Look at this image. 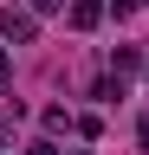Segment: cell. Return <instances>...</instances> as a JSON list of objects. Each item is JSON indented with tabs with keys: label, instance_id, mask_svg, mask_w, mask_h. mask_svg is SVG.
<instances>
[{
	"label": "cell",
	"instance_id": "cell-7",
	"mask_svg": "<svg viewBox=\"0 0 149 155\" xmlns=\"http://www.w3.org/2000/svg\"><path fill=\"white\" fill-rule=\"evenodd\" d=\"M13 84V65H7V45H0V91Z\"/></svg>",
	"mask_w": 149,
	"mask_h": 155
},
{
	"label": "cell",
	"instance_id": "cell-1",
	"mask_svg": "<svg viewBox=\"0 0 149 155\" xmlns=\"http://www.w3.org/2000/svg\"><path fill=\"white\" fill-rule=\"evenodd\" d=\"M0 39L7 45H32L39 39V13L32 7H0Z\"/></svg>",
	"mask_w": 149,
	"mask_h": 155
},
{
	"label": "cell",
	"instance_id": "cell-13",
	"mask_svg": "<svg viewBox=\"0 0 149 155\" xmlns=\"http://www.w3.org/2000/svg\"><path fill=\"white\" fill-rule=\"evenodd\" d=\"M143 7H149V0H143Z\"/></svg>",
	"mask_w": 149,
	"mask_h": 155
},
{
	"label": "cell",
	"instance_id": "cell-12",
	"mask_svg": "<svg viewBox=\"0 0 149 155\" xmlns=\"http://www.w3.org/2000/svg\"><path fill=\"white\" fill-rule=\"evenodd\" d=\"M0 155H7V149H0Z\"/></svg>",
	"mask_w": 149,
	"mask_h": 155
},
{
	"label": "cell",
	"instance_id": "cell-5",
	"mask_svg": "<svg viewBox=\"0 0 149 155\" xmlns=\"http://www.w3.org/2000/svg\"><path fill=\"white\" fill-rule=\"evenodd\" d=\"M136 7H143V0H110V13H117V19H130Z\"/></svg>",
	"mask_w": 149,
	"mask_h": 155
},
{
	"label": "cell",
	"instance_id": "cell-11",
	"mask_svg": "<svg viewBox=\"0 0 149 155\" xmlns=\"http://www.w3.org/2000/svg\"><path fill=\"white\" fill-rule=\"evenodd\" d=\"M71 155H91V149H71Z\"/></svg>",
	"mask_w": 149,
	"mask_h": 155
},
{
	"label": "cell",
	"instance_id": "cell-10",
	"mask_svg": "<svg viewBox=\"0 0 149 155\" xmlns=\"http://www.w3.org/2000/svg\"><path fill=\"white\" fill-rule=\"evenodd\" d=\"M13 116H20V110H13ZM13 116H7V110H0V136H7V123H13Z\"/></svg>",
	"mask_w": 149,
	"mask_h": 155
},
{
	"label": "cell",
	"instance_id": "cell-2",
	"mask_svg": "<svg viewBox=\"0 0 149 155\" xmlns=\"http://www.w3.org/2000/svg\"><path fill=\"white\" fill-rule=\"evenodd\" d=\"M104 13H110L104 0H71V26H78V32H91V26H97Z\"/></svg>",
	"mask_w": 149,
	"mask_h": 155
},
{
	"label": "cell",
	"instance_id": "cell-4",
	"mask_svg": "<svg viewBox=\"0 0 149 155\" xmlns=\"http://www.w3.org/2000/svg\"><path fill=\"white\" fill-rule=\"evenodd\" d=\"M46 129L59 136V129H78V116H65V104H46Z\"/></svg>",
	"mask_w": 149,
	"mask_h": 155
},
{
	"label": "cell",
	"instance_id": "cell-6",
	"mask_svg": "<svg viewBox=\"0 0 149 155\" xmlns=\"http://www.w3.org/2000/svg\"><path fill=\"white\" fill-rule=\"evenodd\" d=\"M26 155H59V142H46V136H39V142H26Z\"/></svg>",
	"mask_w": 149,
	"mask_h": 155
},
{
	"label": "cell",
	"instance_id": "cell-9",
	"mask_svg": "<svg viewBox=\"0 0 149 155\" xmlns=\"http://www.w3.org/2000/svg\"><path fill=\"white\" fill-rule=\"evenodd\" d=\"M136 142H143V149H149V116H143V123H136Z\"/></svg>",
	"mask_w": 149,
	"mask_h": 155
},
{
	"label": "cell",
	"instance_id": "cell-3",
	"mask_svg": "<svg viewBox=\"0 0 149 155\" xmlns=\"http://www.w3.org/2000/svg\"><path fill=\"white\" fill-rule=\"evenodd\" d=\"M136 65H143L136 45H117V52H110V78H136Z\"/></svg>",
	"mask_w": 149,
	"mask_h": 155
},
{
	"label": "cell",
	"instance_id": "cell-8",
	"mask_svg": "<svg viewBox=\"0 0 149 155\" xmlns=\"http://www.w3.org/2000/svg\"><path fill=\"white\" fill-rule=\"evenodd\" d=\"M65 7V0H32V13H59Z\"/></svg>",
	"mask_w": 149,
	"mask_h": 155
}]
</instances>
